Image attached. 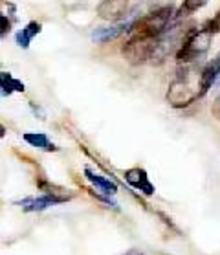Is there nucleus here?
Returning a JSON list of instances; mask_svg holds the SVG:
<instances>
[{
	"label": "nucleus",
	"instance_id": "obj_13",
	"mask_svg": "<svg viewBox=\"0 0 220 255\" xmlns=\"http://www.w3.org/2000/svg\"><path fill=\"white\" fill-rule=\"evenodd\" d=\"M206 26H208V29L211 31L213 35L220 33V7H219V11H217V15H215L209 22H206Z\"/></svg>",
	"mask_w": 220,
	"mask_h": 255
},
{
	"label": "nucleus",
	"instance_id": "obj_8",
	"mask_svg": "<svg viewBox=\"0 0 220 255\" xmlns=\"http://www.w3.org/2000/svg\"><path fill=\"white\" fill-rule=\"evenodd\" d=\"M220 76V52L209 61L202 68V88L204 94H208V90L213 87V83L219 79Z\"/></svg>",
	"mask_w": 220,
	"mask_h": 255
},
{
	"label": "nucleus",
	"instance_id": "obj_12",
	"mask_svg": "<svg viewBox=\"0 0 220 255\" xmlns=\"http://www.w3.org/2000/svg\"><path fill=\"white\" fill-rule=\"evenodd\" d=\"M209 0H184V4L180 7V17H186V15H191V13H197L198 9H202Z\"/></svg>",
	"mask_w": 220,
	"mask_h": 255
},
{
	"label": "nucleus",
	"instance_id": "obj_1",
	"mask_svg": "<svg viewBox=\"0 0 220 255\" xmlns=\"http://www.w3.org/2000/svg\"><path fill=\"white\" fill-rule=\"evenodd\" d=\"M204 94L202 88V70H197L191 64H186L180 70L167 90V103L174 109H184L200 99Z\"/></svg>",
	"mask_w": 220,
	"mask_h": 255
},
{
	"label": "nucleus",
	"instance_id": "obj_6",
	"mask_svg": "<svg viewBox=\"0 0 220 255\" xmlns=\"http://www.w3.org/2000/svg\"><path fill=\"white\" fill-rule=\"evenodd\" d=\"M18 206L22 208V211L26 213H37V211H44L48 208H53V206H57L61 204L55 197L52 195H48V193H42L39 197H26L22 200H18Z\"/></svg>",
	"mask_w": 220,
	"mask_h": 255
},
{
	"label": "nucleus",
	"instance_id": "obj_14",
	"mask_svg": "<svg viewBox=\"0 0 220 255\" xmlns=\"http://www.w3.org/2000/svg\"><path fill=\"white\" fill-rule=\"evenodd\" d=\"M211 114H213L217 120H220V96L217 99H215L213 107H211Z\"/></svg>",
	"mask_w": 220,
	"mask_h": 255
},
{
	"label": "nucleus",
	"instance_id": "obj_4",
	"mask_svg": "<svg viewBox=\"0 0 220 255\" xmlns=\"http://www.w3.org/2000/svg\"><path fill=\"white\" fill-rule=\"evenodd\" d=\"M136 20H138V18H130V20H125V22L114 24V26H109V28L94 29L92 39L96 42H101V44H103V42H109V41H116V39H119L121 35L130 33V31H132Z\"/></svg>",
	"mask_w": 220,
	"mask_h": 255
},
{
	"label": "nucleus",
	"instance_id": "obj_16",
	"mask_svg": "<svg viewBox=\"0 0 220 255\" xmlns=\"http://www.w3.org/2000/svg\"><path fill=\"white\" fill-rule=\"evenodd\" d=\"M123 255H145L141 250H136V248H132V250H128V252H125Z\"/></svg>",
	"mask_w": 220,
	"mask_h": 255
},
{
	"label": "nucleus",
	"instance_id": "obj_11",
	"mask_svg": "<svg viewBox=\"0 0 220 255\" xmlns=\"http://www.w3.org/2000/svg\"><path fill=\"white\" fill-rule=\"evenodd\" d=\"M0 87H2V96H11L13 92H24L26 87L17 77H13L9 72H0Z\"/></svg>",
	"mask_w": 220,
	"mask_h": 255
},
{
	"label": "nucleus",
	"instance_id": "obj_15",
	"mask_svg": "<svg viewBox=\"0 0 220 255\" xmlns=\"http://www.w3.org/2000/svg\"><path fill=\"white\" fill-rule=\"evenodd\" d=\"M0 20H2V37H4V35L9 31V28H11V22L7 20L6 15H2V17H0Z\"/></svg>",
	"mask_w": 220,
	"mask_h": 255
},
{
	"label": "nucleus",
	"instance_id": "obj_5",
	"mask_svg": "<svg viewBox=\"0 0 220 255\" xmlns=\"http://www.w3.org/2000/svg\"><path fill=\"white\" fill-rule=\"evenodd\" d=\"M130 0H101L98 6V15L103 20H121L128 11Z\"/></svg>",
	"mask_w": 220,
	"mask_h": 255
},
{
	"label": "nucleus",
	"instance_id": "obj_10",
	"mask_svg": "<svg viewBox=\"0 0 220 255\" xmlns=\"http://www.w3.org/2000/svg\"><path fill=\"white\" fill-rule=\"evenodd\" d=\"M41 31H42V24L37 22V20H31V22H28L20 31H18L17 37H15V41H17L18 46L26 50V48H29V44H31V41H33V37H37Z\"/></svg>",
	"mask_w": 220,
	"mask_h": 255
},
{
	"label": "nucleus",
	"instance_id": "obj_3",
	"mask_svg": "<svg viewBox=\"0 0 220 255\" xmlns=\"http://www.w3.org/2000/svg\"><path fill=\"white\" fill-rule=\"evenodd\" d=\"M123 178H125V182H127L132 189L143 193L145 197H152V195L156 193V187H154V184L151 182V178H149V174H147L145 169H141V167L127 169V171L123 173Z\"/></svg>",
	"mask_w": 220,
	"mask_h": 255
},
{
	"label": "nucleus",
	"instance_id": "obj_9",
	"mask_svg": "<svg viewBox=\"0 0 220 255\" xmlns=\"http://www.w3.org/2000/svg\"><path fill=\"white\" fill-rule=\"evenodd\" d=\"M22 138H24V141H26V143H29L31 147H35V149H41V151H44V152L59 151L57 145L53 143L52 139L48 138L44 132H26Z\"/></svg>",
	"mask_w": 220,
	"mask_h": 255
},
{
	"label": "nucleus",
	"instance_id": "obj_2",
	"mask_svg": "<svg viewBox=\"0 0 220 255\" xmlns=\"http://www.w3.org/2000/svg\"><path fill=\"white\" fill-rule=\"evenodd\" d=\"M211 41H213V33L209 31L206 24L200 29L189 31L176 52V63L186 66V64H193L204 59V55L208 53L209 46H211Z\"/></svg>",
	"mask_w": 220,
	"mask_h": 255
},
{
	"label": "nucleus",
	"instance_id": "obj_7",
	"mask_svg": "<svg viewBox=\"0 0 220 255\" xmlns=\"http://www.w3.org/2000/svg\"><path fill=\"white\" fill-rule=\"evenodd\" d=\"M85 176H87V180L98 189V191H101L103 195H107V197L117 193V184L114 180H110V178H107V176H103V174L96 173V171H92L90 167H85Z\"/></svg>",
	"mask_w": 220,
	"mask_h": 255
}]
</instances>
